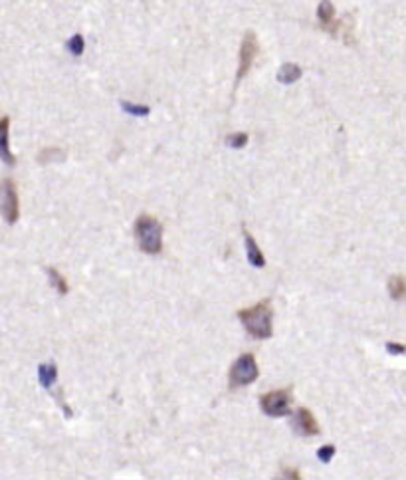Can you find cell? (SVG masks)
I'll list each match as a JSON object with an SVG mask.
<instances>
[{
    "instance_id": "6da1fadb",
    "label": "cell",
    "mask_w": 406,
    "mask_h": 480,
    "mask_svg": "<svg viewBox=\"0 0 406 480\" xmlns=\"http://www.w3.org/2000/svg\"><path fill=\"white\" fill-rule=\"evenodd\" d=\"M238 320L242 322L246 331L255 340H270L274 334V310L270 300H262L252 308H244L238 314Z\"/></svg>"
},
{
    "instance_id": "7a4b0ae2",
    "label": "cell",
    "mask_w": 406,
    "mask_h": 480,
    "mask_svg": "<svg viewBox=\"0 0 406 480\" xmlns=\"http://www.w3.org/2000/svg\"><path fill=\"white\" fill-rule=\"evenodd\" d=\"M135 235L145 254H159L162 250V224L149 214H141L135 223Z\"/></svg>"
},
{
    "instance_id": "3957f363",
    "label": "cell",
    "mask_w": 406,
    "mask_h": 480,
    "mask_svg": "<svg viewBox=\"0 0 406 480\" xmlns=\"http://www.w3.org/2000/svg\"><path fill=\"white\" fill-rule=\"evenodd\" d=\"M258 377H260V369H258L255 357L252 353H244V355H240V357L232 363V367H230V373H228V385H230V391L248 387L250 383H254Z\"/></svg>"
},
{
    "instance_id": "277c9868",
    "label": "cell",
    "mask_w": 406,
    "mask_h": 480,
    "mask_svg": "<svg viewBox=\"0 0 406 480\" xmlns=\"http://www.w3.org/2000/svg\"><path fill=\"white\" fill-rule=\"evenodd\" d=\"M258 52H260V46H258V36L248 30L244 34L242 46H240V54H238V70H236V82H234V90L238 88V83L242 82L244 78L248 76L250 68L254 66V60L258 58Z\"/></svg>"
},
{
    "instance_id": "5b68a950",
    "label": "cell",
    "mask_w": 406,
    "mask_h": 480,
    "mask_svg": "<svg viewBox=\"0 0 406 480\" xmlns=\"http://www.w3.org/2000/svg\"><path fill=\"white\" fill-rule=\"evenodd\" d=\"M260 407L270 417H286V415H290L291 389H278V391H270L266 395H262Z\"/></svg>"
},
{
    "instance_id": "8992f818",
    "label": "cell",
    "mask_w": 406,
    "mask_h": 480,
    "mask_svg": "<svg viewBox=\"0 0 406 480\" xmlns=\"http://www.w3.org/2000/svg\"><path fill=\"white\" fill-rule=\"evenodd\" d=\"M38 381H40V385L44 387L48 393H52V397L58 401L59 407L66 411V415L71 417V409L62 401L59 391L56 389V381H58V365H56V363H42V365L38 367Z\"/></svg>"
},
{
    "instance_id": "52a82bcc",
    "label": "cell",
    "mask_w": 406,
    "mask_h": 480,
    "mask_svg": "<svg viewBox=\"0 0 406 480\" xmlns=\"http://www.w3.org/2000/svg\"><path fill=\"white\" fill-rule=\"evenodd\" d=\"M2 217L8 224H14L20 217V207H18V193L10 179H4L2 183Z\"/></svg>"
},
{
    "instance_id": "ba28073f",
    "label": "cell",
    "mask_w": 406,
    "mask_h": 480,
    "mask_svg": "<svg viewBox=\"0 0 406 480\" xmlns=\"http://www.w3.org/2000/svg\"><path fill=\"white\" fill-rule=\"evenodd\" d=\"M293 427H295L298 434H302V437H315V434H319V425L315 421L314 413L307 409V407L298 409L295 419H293Z\"/></svg>"
},
{
    "instance_id": "9c48e42d",
    "label": "cell",
    "mask_w": 406,
    "mask_h": 480,
    "mask_svg": "<svg viewBox=\"0 0 406 480\" xmlns=\"http://www.w3.org/2000/svg\"><path fill=\"white\" fill-rule=\"evenodd\" d=\"M242 235L244 242H246V250H248V262H250L254 268H264V266H266V256H264V252L260 250L255 238L248 233L246 226H242Z\"/></svg>"
},
{
    "instance_id": "30bf717a",
    "label": "cell",
    "mask_w": 406,
    "mask_h": 480,
    "mask_svg": "<svg viewBox=\"0 0 406 480\" xmlns=\"http://www.w3.org/2000/svg\"><path fill=\"white\" fill-rule=\"evenodd\" d=\"M317 18H319V24L321 28L331 32V34H337V22H335V6L331 0H323L319 6H317Z\"/></svg>"
},
{
    "instance_id": "8fae6325",
    "label": "cell",
    "mask_w": 406,
    "mask_h": 480,
    "mask_svg": "<svg viewBox=\"0 0 406 480\" xmlns=\"http://www.w3.org/2000/svg\"><path fill=\"white\" fill-rule=\"evenodd\" d=\"M0 131H2V141H0V145H2V161L8 165V167H12L14 165V157H12L10 153V139H8V131H10V118H2V121H0Z\"/></svg>"
},
{
    "instance_id": "7c38bea8",
    "label": "cell",
    "mask_w": 406,
    "mask_h": 480,
    "mask_svg": "<svg viewBox=\"0 0 406 480\" xmlns=\"http://www.w3.org/2000/svg\"><path fill=\"white\" fill-rule=\"evenodd\" d=\"M300 78H302V68H300L298 64H291V62L284 64L278 71L279 83H288V85H290V83L298 82Z\"/></svg>"
},
{
    "instance_id": "4fadbf2b",
    "label": "cell",
    "mask_w": 406,
    "mask_h": 480,
    "mask_svg": "<svg viewBox=\"0 0 406 480\" xmlns=\"http://www.w3.org/2000/svg\"><path fill=\"white\" fill-rule=\"evenodd\" d=\"M388 294L393 300L405 302L406 300V278L405 276H391L388 278Z\"/></svg>"
},
{
    "instance_id": "5bb4252c",
    "label": "cell",
    "mask_w": 406,
    "mask_h": 480,
    "mask_svg": "<svg viewBox=\"0 0 406 480\" xmlns=\"http://www.w3.org/2000/svg\"><path fill=\"white\" fill-rule=\"evenodd\" d=\"M46 274H48V278H50V282H52V286L58 290L59 296H66V294L70 292V288H68V282H66V278H62V274H59L58 270L54 268V266H48Z\"/></svg>"
},
{
    "instance_id": "9a60e30c",
    "label": "cell",
    "mask_w": 406,
    "mask_h": 480,
    "mask_svg": "<svg viewBox=\"0 0 406 480\" xmlns=\"http://www.w3.org/2000/svg\"><path fill=\"white\" fill-rule=\"evenodd\" d=\"M83 48H85V40H83V36L81 34H74L68 40V50H70L71 56H81L83 54Z\"/></svg>"
},
{
    "instance_id": "2e32d148",
    "label": "cell",
    "mask_w": 406,
    "mask_h": 480,
    "mask_svg": "<svg viewBox=\"0 0 406 480\" xmlns=\"http://www.w3.org/2000/svg\"><path fill=\"white\" fill-rule=\"evenodd\" d=\"M248 133H230L228 137H226V145L228 147H232V149H242V147H246L248 145Z\"/></svg>"
},
{
    "instance_id": "e0dca14e",
    "label": "cell",
    "mask_w": 406,
    "mask_h": 480,
    "mask_svg": "<svg viewBox=\"0 0 406 480\" xmlns=\"http://www.w3.org/2000/svg\"><path fill=\"white\" fill-rule=\"evenodd\" d=\"M121 107H123L127 114H131V116H137V118L149 116V111H151L147 106H135V104H131V102H121Z\"/></svg>"
},
{
    "instance_id": "ac0fdd59",
    "label": "cell",
    "mask_w": 406,
    "mask_h": 480,
    "mask_svg": "<svg viewBox=\"0 0 406 480\" xmlns=\"http://www.w3.org/2000/svg\"><path fill=\"white\" fill-rule=\"evenodd\" d=\"M337 448L333 445H325L317 451V458H321V462H329L331 458L335 457Z\"/></svg>"
},
{
    "instance_id": "d6986e66",
    "label": "cell",
    "mask_w": 406,
    "mask_h": 480,
    "mask_svg": "<svg viewBox=\"0 0 406 480\" xmlns=\"http://www.w3.org/2000/svg\"><path fill=\"white\" fill-rule=\"evenodd\" d=\"M386 352L391 353V355H406V345H402V343H395V341H388L386 345Z\"/></svg>"
},
{
    "instance_id": "ffe728a7",
    "label": "cell",
    "mask_w": 406,
    "mask_h": 480,
    "mask_svg": "<svg viewBox=\"0 0 406 480\" xmlns=\"http://www.w3.org/2000/svg\"><path fill=\"white\" fill-rule=\"evenodd\" d=\"M284 476H290V479H302V474H300L298 470H290V469L284 470Z\"/></svg>"
}]
</instances>
